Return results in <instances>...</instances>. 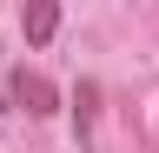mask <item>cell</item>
Instances as JSON below:
<instances>
[{"label":"cell","instance_id":"7a4b0ae2","mask_svg":"<svg viewBox=\"0 0 159 153\" xmlns=\"http://www.w3.org/2000/svg\"><path fill=\"white\" fill-rule=\"evenodd\" d=\"M20 27H27V40L40 47V40H53L60 33V7H47V0H33L27 13H20Z\"/></svg>","mask_w":159,"mask_h":153},{"label":"cell","instance_id":"3957f363","mask_svg":"<svg viewBox=\"0 0 159 153\" xmlns=\"http://www.w3.org/2000/svg\"><path fill=\"white\" fill-rule=\"evenodd\" d=\"M93 93H99L93 80H80V146H86V127H93Z\"/></svg>","mask_w":159,"mask_h":153},{"label":"cell","instance_id":"6da1fadb","mask_svg":"<svg viewBox=\"0 0 159 153\" xmlns=\"http://www.w3.org/2000/svg\"><path fill=\"white\" fill-rule=\"evenodd\" d=\"M7 93H13V107H20V113H33V120L60 107V93H53V80H47V73H27V67H20L13 80H7Z\"/></svg>","mask_w":159,"mask_h":153}]
</instances>
